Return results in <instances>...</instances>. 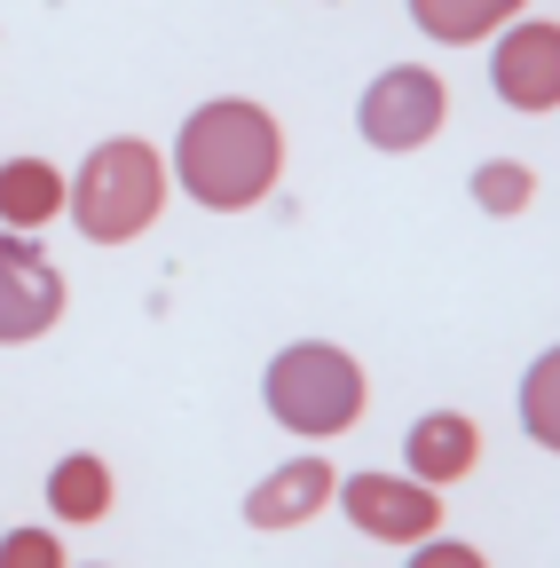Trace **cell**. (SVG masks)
<instances>
[{"instance_id":"5bb4252c","label":"cell","mask_w":560,"mask_h":568,"mask_svg":"<svg viewBox=\"0 0 560 568\" xmlns=\"http://www.w3.org/2000/svg\"><path fill=\"white\" fill-rule=\"evenodd\" d=\"M474 197H481V213H529L537 174L521 159H489V166H474Z\"/></svg>"},{"instance_id":"9c48e42d","label":"cell","mask_w":560,"mask_h":568,"mask_svg":"<svg viewBox=\"0 0 560 568\" xmlns=\"http://www.w3.org/2000/svg\"><path fill=\"white\" fill-rule=\"evenodd\" d=\"M403 466H410V481H427V489L466 481L481 466V426L466 410H427L410 426V443H403Z\"/></svg>"},{"instance_id":"ba28073f","label":"cell","mask_w":560,"mask_h":568,"mask_svg":"<svg viewBox=\"0 0 560 568\" xmlns=\"http://www.w3.org/2000/svg\"><path fill=\"white\" fill-rule=\"evenodd\" d=\"M339 497V474H332V458L316 450V458H293V466H276L268 481H253V497H245V521L253 529H301L308 514H324Z\"/></svg>"},{"instance_id":"6da1fadb","label":"cell","mask_w":560,"mask_h":568,"mask_svg":"<svg viewBox=\"0 0 560 568\" xmlns=\"http://www.w3.org/2000/svg\"><path fill=\"white\" fill-rule=\"evenodd\" d=\"M174 174L205 213H245V205H261L276 190V174H285V126H276L261 103H245V95H214V103H197L182 119Z\"/></svg>"},{"instance_id":"8fae6325","label":"cell","mask_w":560,"mask_h":568,"mask_svg":"<svg viewBox=\"0 0 560 568\" xmlns=\"http://www.w3.org/2000/svg\"><path fill=\"white\" fill-rule=\"evenodd\" d=\"M529 0H410L418 32H435L442 48H474V40H498L506 24H521Z\"/></svg>"},{"instance_id":"7a4b0ae2","label":"cell","mask_w":560,"mask_h":568,"mask_svg":"<svg viewBox=\"0 0 560 568\" xmlns=\"http://www.w3.org/2000/svg\"><path fill=\"white\" fill-rule=\"evenodd\" d=\"M261 395H268V418L285 426V435H301V443H332V435H347V426L364 418V364L347 347H332V339H301V347H285L268 364V379H261Z\"/></svg>"},{"instance_id":"52a82bcc","label":"cell","mask_w":560,"mask_h":568,"mask_svg":"<svg viewBox=\"0 0 560 568\" xmlns=\"http://www.w3.org/2000/svg\"><path fill=\"white\" fill-rule=\"evenodd\" d=\"M489 88L513 111H560V24L521 17L498 32V55H489Z\"/></svg>"},{"instance_id":"3957f363","label":"cell","mask_w":560,"mask_h":568,"mask_svg":"<svg viewBox=\"0 0 560 568\" xmlns=\"http://www.w3.org/2000/svg\"><path fill=\"white\" fill-rule=\"evenodd\" d=\"M72 222L80 237L95 245H126V237H143L159 222V205H166V159L151 151V142H103V151H88V166L72 174Z\"/></svg>"},{"instance_id":"8992f818","label":"cell","mask_w":560,"mask_h":568,"mask_svg":"<svg viewBox=\"0 0 560 568\" xmlns=\"http://www.w3.org/2000/svg\"><path fill=\"white\" fill-rule=\"evenodd\" d=\"M48 324H63V268L32 237L0 230V347H24Z\"/></svg>"},{"instance_id":"7c38bea8","label":"cell","mask_w":560,"mask_h":568,"mask_svg":"<svg viewBox=\"0 0 560 568\" xmlns=\"http://www.w3.org/2000/svg\"><path fill=\"white\" fill-rule=\"evenodd\" d=\"M48 514L63 521H103L111 514V466L95 450H72L55 474H48Z\"/></svg>"},{"instance_id":"2e32d148","label":"cell","mask_w":560,"mask_h":568,"mask_svg":"<svg viewBox=\"0 0 560 568\" xmlns=\"http://www.w3.org/2000/svg\"><path fill=\"white\" fill-rule=\"evenodd\" d=\"M410 568H489V560L458 537H427V545H410Z\"/></svg>"},{"instance_id":"5b68a950","label":"cell","mask_w":560,"mask_h":568,"mask_svg":"<svg viewBox=\"0 0 560 568\" xmlns=\"http://www.w3.org/2000/svg\"><path fill=\"white\" fill-rule=\"evenodd\" d=\"M339 514L379 545H427V537H442V489L410 481V474H347Z\"/></svg>"},{"instance_id":"9a60e30c","label":"cell","mask_w":560,"mask_h":568,"mask_svg":"<svg viewBox=\"0 0 560 568\" xmlns=\"http://www.w3.org/2000/svg\"><path fill=\"white\" fill-rule=\"evenodd\" d=\"M0 568H63V537L55 529H9L0 537Z\"/></svg>"},{"instance_id":"4fadbf2b","label":"cell","mask_w":560,"mask_h":568,"mask_svg":"<svg viewBox=\"0 0 560 568\" xmlns=\"http://www.w3.org/2000/svg\"><path fill=\"white\" fill-rule=\"evenodd\" d=\"M521 426H529V443L560 450V347H544L521 379Z\"/></svg>"},{"instance_id":"277c9868","label":"cell","mask_w":560,"mask_h":568,"mask_svg":"<svg viewBox=\"0 0 560 568\" xmlns=\"http://www.w3.org/2000/svg\"><path fill=\"white\" fill-rule=\"evenodd\" d=\"M442 119H450V88H442V71H418V63L379 71L356 103V126L371 151H418L427 134H442Z\"/></svg>"},{"instance_id":"30bf717a","label":"cell","mask_w":560,"mask_h":568,"mask_svg":"<svg viewBox=\"0 0 560 568\" xmlns=\"http://www.w3.org/2000/svg\"><path fill=\"white\" fill-rule=\"evenodd\" d=\"M63 174L48 166V159H9L0 166V230H17V237H32L40 222H55L63 213Z\"/></svg>"}]
</instances>
